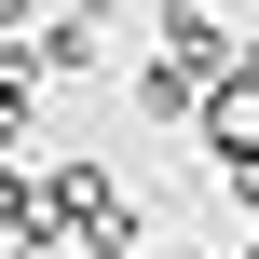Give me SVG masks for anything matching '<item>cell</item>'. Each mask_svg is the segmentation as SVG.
<instances>
[{
    "mask_svg": "<svg viewBox=\"0 0 259 259\" xmlns=\"http://www.w3.org/2000/svg\"><path fill=\"white\" fill-rule=\"evenodd\" d=\"M41 191H55V246H82V259H123L137 246V191H123L109 164H55Z\"/></svg>",
    "mask_w": 259,
    "mask_h": 259,
    "instance_id": "cell-1",
    "label": "cell"
},
{
    "mask_svg": "<svg viewBox=\"0 0 259 259\" xmlns=\"http://www.w3.org/2000/svg\"><path fill=\"white\" fill-rule=\"evenodd\" d=\"M27 55H41L55 82H82V68H109V55H123V0H55Z\"/></svg>",
    "mask_w": 259,
    "mask_h": 259,
    "instance_id": "cell-2",
    "label": "cell"
},
{
    "mask_svg": "<svg viewBox=\"0 0 259 259\" xmlns=\"http://www.w3.org/2000/svg\"><path fill=\"white\" fill-rule=\"evenodd\" d=\"M191 137H205V164H219V178H246V164H259V55L191 109Z\"/></svg>",
    "mask_w": 259,
    "mask_h": 259,
    "instance_id": "cell-3",
    "label": "cell"
},
{
    "mask_svg": "<svg viewBox=\"0 0 259 259\" xmlns=\"http://www.w3.org/2000/svg\"><path fill=\"white\" fill-rule=\"evenodd\" d=\"M14 246H55V191L0 150V259H14Z\"/></svg>",
    "mask_w": 259,
    "mask_h": 259,
    "instance_id": "cell-4",
    "label": "cell"
},
{
    "mask_svg": "<svg viewBox=\"0 0 259 259\" xmlns=\"http://www.w3.org/2000/svg\"><path fill=\"white\" fill-rule=\"evenodd\" d=\"M41 82H55V68H41V55L14 41V55H0V150H14L27 123H41Z\"/></svg>",
    "mask_w": 259,
    "mask_h": 259,
    "instance_id": "cell-5",
    "label": "cell"
},
{
    "mask_svg": "<svg viewBox=\"0 0 259 259\" xmlns=\"http://www.w3.org/2000/svg\"><path fill=\"white\" fill-rule=\"evenodd\" d=\"M232 191H246V205H259V164H246V178H232Z\"/></svg>",
    "mask_w": 259,
    "mask_h": 259,
    "instance_id": "cell-6",
    "label": "cell"
},
{
    "mask_svg": "<svg viewBox=\"0 0 259 259\" xmlns=\"http://www.w3.org/2000/svg\"><path fill=\"white\" fill-rule=\"evenodd\" d=\"M164 259H205V246H164Z\"/></svg>",
    "mask_w": 259,
    "mask_h": 259,
    "instance_id": "cell-7",
    "label": "cell"
}]
</instances>
